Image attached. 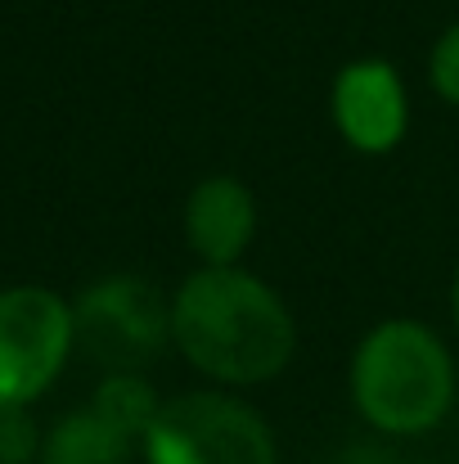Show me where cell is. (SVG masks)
<instances>
[{
    "label": "cell",
    "mask_w": 459,
    "mask_h": 464,
    "mask_svg": "<svg viewBox=\"0 0 459 464\" xmlns=\"http://www.w3.org/2000/svg\"><path fill=\"white\" fill-rule=\"evenodd\" d=\"M451 315H455V329H459V271H455V285H451Z\"/></svg>",
    "instance_id": "obj_12"
},
{
    "label": "cell",
    "mask_w": 459,
    "mask_h": 464,
    "mask_svg": "<svg viewBox=\"0 0 459 464\" xmlns=\"http://www.w3.org/2000/svg\"><path fill=\"white\" fill-rule=\"evenodd\" d=\"M140 447L145 464H280L262 411L230 392H185L162 401Z\"/></svg>",
    "instance_id": "obj_3"
},
{
    "label": "cell",
    "mask_w": 459,
    "mask_h": 464,
    "mask_svg": "<svg viewBox=\"0 0 459 464\" xmlns=\"http://www.w3.org/2000/svg\"><path fill=\"white\" fill-rule=\"evenodd\" d=\"M171 343L198 374L253 388L284 374L298 347V324L284 298L253 271L203 266L171 303Z\"/></svg>",
    "instance_id": "obj_1"
},
{
    "label": "cell",
    "mask_w": 459,
    "mask_h": 464,
    "mask_svg": "<svg viewBox=\"0 0 459 464\" xmlns=\"http://www.w3.org/2000/svg\"><path fill=\"white\" fill-rule=\"evenodd\" d=\"M91 406L109 424H118L127 438H136V442H145L149 424L158 420V411H162V401H158V392H153V383L145 374H109L95 388V401Z\"/></svg>",
    "instance_id": "obj_9"
},
{
    "label": "cell",
    "mask_w": 459,
    "mask_h": 464,
    "mask_svg": "<svg viewBox=\"0 0 459 464\" xmlns=\"http://www.w3.org/2000/svg\"><path fill=\"white\" fill-rule=\"evenodd\" d=\"M72 334V307L41 289H0V406L36 401L63 370Z\"/></svg>",
    "instance_id": "obj_5"
},
{
    "label": "cell",
    "mask_w": 459,
    "mask_h": 464,
    "mask_svg": "<svg viewBox=\"0 0 459 464\" xmlns=\"http://www.w3.org/2000/svg\"><path fill=\"white\" fill-rule=\"evenodd\" d=\"M257 235V203L239 176H203L185 203V239L203 266H239Z\"/></svg>",
    "instance_id": "obj_7"
},
{
    "label": "cell",
    "mask_w": 459,
    "mask_h": 464,
    "mask_svg": "<svg viewBox=\"0 0 459 464\" xmlns=\"http://www.w3.org/2000/svg\"><path fill=\"white\" fill-rule=\"evenodd\" d=\"M428 77H433V91L459 109V23H451L437 36V45L428 54Z\"/></svg>",
    "instance_id": "obj_11"
},
{
    "label": "cell",
    "mask_w": 459,
    "mask_h": 464,
    "mask_svg": "<svg viewBox=\"0 0 459 464\" xmlns=\"http://www.w3.org/2000/svg\"><path fill=\"white\" fill-rule=\"evenodd\" d=\"M41 433L27 406H0V464H32L41 460Z\"/></svg>",
    "instance_id": "obj_10"
},
{
    "label": "cell",
    "mask_w": 459,
    "mask_h": 464,
    "mask_svg": "<svg viewBox=\"0 0 459 464\" xmlns=\"http://www.w3.org/2000/svg\"><path fill=\"white\" fill-rule=\"evenodd\" d=\"M333 122L342 140L360 154H387L401 145L410 122V100L401 86V72L383 59H356L333 77L329 91Z\"/></svg>",
    "instance_id": "obj_6"
},
{
    "label": "cell",
    "mask_w": 459,
    "mask_h": 464,
    "mask_svg": "<svg viewBox=\"0 0 459 464\" xmlns=\"http://www.w3.org/2000/svg\"><path fill=\"white\" fill-rule=\"evenodd\" d=\"M72 334L109 374H140L171 338V303L153 280L109 276L77 298Z\"/></svg>",
    "instance_id": "obj_4"
},
{
    "label": "cell",
    "mask_w": 459,
    "mask_h": 464,
    "mask_svg": "<svg viewBox=\"0 0 459 464\" xmlns=\"http://www.w3.org/2000/svg\"><path fill=\"white\" fill-rule=\"evenodd\" d=\"M351 401L369 429L419 438L437 429L455 401V361L424 320H383L351 356Z\"/></svg>",
    "instance_id": "obj_2"
},
{
    "label": "cell",
    "mask_w": 459,
    "mask_h": 464,
    "mask_svg": "<svg viewBox=\"0 0 459 464\" xmlns=\"http://www.w3.org/2000/svg\"><path fill=\"white\" fill-rule=\"evenodd\" d=\"M131 451H136V438H127L95 406H86V411L63 415L45 433L41 464H127Z\"/></svg>",
    "instance_id": "obj_8"
}]
</instances>
